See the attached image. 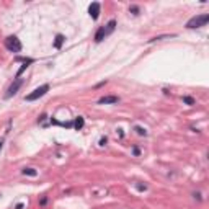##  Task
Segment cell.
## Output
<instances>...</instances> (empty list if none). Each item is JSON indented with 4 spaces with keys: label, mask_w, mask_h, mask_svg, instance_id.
Here are the masks:
<instances>
[{
    "label": "cell",
    "mask_w": 209,
    "mask_h": 209,
    "mask_svg": "<svg viewBox=\"0 0 209 209\" xmlns=\"http://www.w3.org/2000/svg\"><path fill=\"white\" fill-rule=\"evenodd\" d=\"M208 21H209V15H208V13L196 15V16H193V18H190L186 21V28H188V30H196V28L204 26Z\"/></svg>",
    "instance_id": "obj_1"
},
{
    "label": "cell",
    "mask_w": 209,
    "mask_h": 209,
    "mask_svg": "<svg viewBox=\"0 0 209 209\" xmlns=\"http://www.w3.org/2000/svg\"><path fill=\"white\" fill-rule=\"evenodd\" d=\"M49 83H44V85H41V87H38V88H34L31 93H28V95L25 96V100L26 102H36V100H39L41 96H44L47 92H49Z\"/></svg>",
    "instance_id": "obj_2"
},
{
    "label": "cell",
    "mask_w": 209,
    "mask_h": 209,
    "mask_svg": "<svg viewBox=\"0 0 209 209\" xmlns=\"http://www.w3.org/2000/svg\"><path fill=\"white\" fill-rule=\"evenodd\" d=\"M5 47L10 52H20L23 49V44L16 36H8V38H5Z\"/></svg>",
    "instance_id": "obj_3"
},
{
    "label": "cell",
    "mask_w": 209,
    "mask_h": 209,
    "mask_svg": "<svg viewBox=\"0 0 209 209\" xmlns=\"http://www.w3.org/2000/svg\"><path fill=\"white\" fill-rule=\"evenodd\" d=\"M23 82H25L23 79H15L13 80V83L8 87V90H7V93H5V100H8V98H12L13 95H16V92L20 90V87L23 85Z\"/></svg>",
    "instance_id": "obj_4"
},
{
    "label": "cell",
    "mask_w": 209,
    "mask_h": 209,
    "mask_svg": "<svg viewBox=\"0 0 209 209\" xmlns=\"http://www.w3.org/2000/svg\"><path fill=\"white\" fill-rule=\"evenodd\" d=\"M15 62H23V65L20 67V70L16 72V79H20V75H21L23 72L30 67V64H33V62H34V59L33 57H20V56H18V57H15Z\"/></svg>",
    "instance_id": "obj_5"
},
{
    "label": "cell",
    "mask_w": 209,
    "mask_h": 209,
    "mask_svg": "<svg viewBox=\"0 0 209 209\" xmlns=\"http://www.w3.org/2000/svg\"><path fill=\"white\" fill-rule=\"evenodd\" d=\"M119 102V96L116 95H106V96H102L98 100V105H116Z\"/></svg>",
    "instance_id": "obj_6"
},
{
    "label": "cell",
    "mask_w": 209,
    "mask_h": 209,
    "mask_svg": "<svg viewBox=\"0 0 209 209\" xmlns=\"http://www.w3.org/2000/svg\"><path fill=\"white\" fill-rule=\"evenodd\" d=\"M100 8H102V5H100L98 2H93L92 5L88 7V13H90V16H92L93 20H98V16H100Z\"/></svg>",
    "instance_id": "obj_7"
},
{
    "label": "cell",
    "mask_w": 209,
    "mask_h": 209,
    "mask_svg": "<svg viewBox=\"0 0 209 209\" xmlns=\"http://www.w3.org/2000/svg\"><path fill=\"white\" fill-rule=\"evenodd\" d=\"M106 38V33H105V26H100L95 33V43H102V41Z\"/></svg>",
    "instance_id": "obj_8"
},
{
    "label": "cell",
    "mask_w": 209,
    "mask_h": 209,
    "mask_svg": "<svg viewBox=\"0 0 209 209\" xmlns=\"http://www.w3.org/2000/svg\"><path fill=\"white\" fill-rule=\"evenodd\" d=\"M114 30H116V20H110V21L106 23V26H105V33H106V36H110Z\"/></svg>",
    "instance_id": "obj_9"
},
{
    "label": "cell",
    "mask_w": 209,
    "mask_h": 209,
    "mask_svg": "<svg viewBox=\"0 0 209 209\" xmlns=\"http://www.w3.org/2000/svg\"><path fill=\"white\" fill-rule=\"evenodd\" d=\"M83 126H85V119H83V116H77L74 119V129L80 131V129H83Z\"/></svg>",
    "instance_id": "obj_10"
},
{
    "label": "cell",
    "mask_w": 209,
    "mask_h": 209,
    "mask_svg": "<svg viewBox=\"0 0 209 209\" xmlns=\"http://www.w3.org/2000/svg\"><path fill=\"white\" fill-rule=\"evenodd\" d=\"M64 41H65V36H64V34H56L54 47H56V49H61V47H62V44H64Z\"/></svg>",
    "instance_id": "obj_11"
},
{
    "label": "cell",
    "mask_w": 209,
    "mask_h": 209,
    "mask_svg": "<svg viewBox=\"0 0 209 209\" xmlns=\"http://www.w3.org/2000/svg\"><path fill=\"white\" fill-rule=\"evenodd\" d=\"M21 173H23V175H26V176H36V175H38V170H36V168H31V167H28V168H23V170H21Z\"/></svg>",
    "instance_id": "obj_12"
},
{
    "label": "cell",
    "mask_w": 209,
    "mask_h": 209,
    "mask_svg": "<svg viewBox=\"0 0 209 209\" xmlns=\"http://www.w3.org/2000/svg\"><path fill=\"white\" fill-rule=\"evenodd\" d=\"M182 100H183V103H185V105H188V106H193V105L196 103V102H194V98H193V96H188V95H185Z\"/></svg>",
    "instance_id": "obj_13"
},
{
    "label": "cell",
    "mask_w": 209,
    "mask_h": 209,
    "mask_svg": "<svg viewBox=\"0 0 209 209\" xmlns=\"http://www.w3.org/2000/svg\"><path fill=\"white\" fill-rule=\"evenodd\" d=\"M134 131L137 132L139 136H147V129H145V127H142V126H134Z\"/></svg>",
    "instance_id": "obj_14"
},
{
    "label": "cell",
    "mask_w": 209,
    "mask_h": 209,
    "mask_svg": "<svg viewBox=\"0 0 209 209\" xmlns=\"http://www.w3.org/2000/svg\"><path fill=\"white\" fill-rule=\"evenodd\" d=\"M173 34H163V36H157V38H152V39H149V43H155V41H162L165 39V38H172Z\"/></svg>",
    "instance_id": "obj_15"
},
{
    "label": "cell",
    "mask_w": 209,
    "mask_h": 209,
    "mask_svg": "<svg viewBox=\"0 0 209 209\" xmlns=\"http://www.w3.org/2000/svg\"><path fill=\"white\" fill-rule=\"evenodd\" d=\"M129 12L132 13V15H139V7L137 5H131L129 7Z\"/></svg>",
    "instance_id": "obj_16"
},
{
    "label": "cell",
    "mask_w": 209,
    "mask_h": 209,
    "mask_svg": "<svg viewBox=\"0 0 209 209\" xmlns=\"http://www.w3.org/2000/svg\"><path fill=\"white\" fill-rule=\"evenodd\" d=\"M106 142H108V137H106V136H103V137L100 139V145H102V147H105V145H106Z\"/></svg>",
    "instance_id": "obj_17"
},
{
    "label": "cell",
    "mask_w": 209,
    "mask_h": 209,
    "mask_svg": "<svg viewBox=\"0 0 209 209\" xmlns=\"http://www.w3.org/2000/svg\"><path fill=\"white\" fill-rule=\"evenodd\" d=\"M132 155H134V157H139V155H141V150H139V147H132Z\"/></svg>",
    "instance_id": "obj_18"
},
{
    "label": "cell",
    "mask_w": 209,
    "mask_h": 209,
    "mask_svg": "<svg viewBox=\"0 0 209 209\" xmlns=\"http://www.w3.org/2000/svg\"><path fill=\"white\" fill-rule=\"evenodd\" d=\"M46 203H47V196H43L39 201V206H46Z\"/></svg>",
    "instance_id": "obj_19"
},
{
    "label": "cell",
    "mask_w": 209,
    "mask_h": 209,
    "mask_svg": "<svg viewBox=\"0 0 209 209\" xmlns=\"http://www.w3.org/2000/svg\"><path fill=\"white\" fill-rule=\"evenodd\" d=\"M136 188H137L139 191H145V190H147V186H145V185H137Z\"/></svg>",
    "instance_id": "obj_20"
},
{
    "label": "cell",
    "mask_w": 209,
    "mask_h": 209,
    "mask_svg": "<svg viewBox=\"0 0 209 209\" xmlns=\"http://www.w3.org/2000/svg\"><path fill=\"white\" fill-rule=\"evenodd\" d=\"M15 209H23V203H18V204L15 206Z\"/></svg>",
    "instance_id": "obj_21"
},
{
    "label": "cell",
    "mask_w": 209,
    "mask_h": 209,
    "mask_svg": "<svg viewBox=\"0 0 209 209\" xmlns=\"http://www.w3.org/2000/svg\"><path fill=\"white\" fill-rule=\"evenodd\" d=\"M2 145H3V142H2V141H0V149H2Z\"/></svg>",
    "instance_id": "obj_22"
},
{
    "label": "cell",
    "mask_w": 209,
    "mask_h": 209,
    "mask_svg": "<svg viewBox=\"0 0 209 209\" xmlns=\"http://www.w3.org/2000/svg\"><path fill=\"white\" fill-rule=\"evenodd\" d=\"M0 196H2V194H0Z\"/></svg>",
    "instance_id": "obj_23"
}]
</instances>
